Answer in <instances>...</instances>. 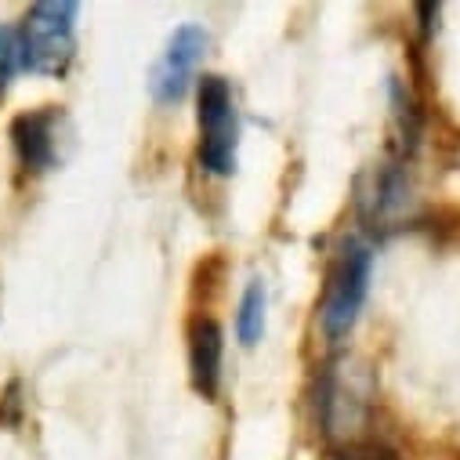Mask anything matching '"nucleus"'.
Segmentation results:
<instances>
[{
	"mask_svg": "<svg viewBox=\"0 0 460 460\" xmlns=\"http://www.w3.org/2000/svg\"><path fill=\"white\" fill-rule=\"evenodd\" d=\"M22 69V55H19V30L0 26V94L8 91L12 76Z\"/></svg>",
	"mask_w": 460,
	"mask_h": 460,
	"instance_id": "nucleus-8",
	"label": "nucleus"
},
{
	"mask_svg": "<svg viewBox=\"0 0 460 460\" xmlns=\"http://www.w3.org/2000/svg\"><path fill=\"white\" fill-rule=\"evenodd\" d=\"M370 269H374V251L363 240H349L344 251L337 254L333 269H330V283H326V297L319 308V323L323 333L330 341H341L349 333L363 312L367 290H370Z\"/></svg>",
	"mask_w": 460,
	"mask_h": 460,
	"instance_id": "nucleus-2",
	"label": "nucleus"
},
{
	"mask_svg": "<svg viewBox=\"0 0 460 460\" xmlns=\"http://www.w3.org/2000/svg\"><path fill=\"white\" fill-rule=\"evenodd\" d=\"M221 356H225V333L214 319L199 315L189 330V370L192 385L203 399H214L221 388Z\"/></svg>",
	"mask_w": 460,
	"mask_h": 460,
	"instance_id": "nucleus-6",
	"label": "nucleus"
},
{
	"mask_svg": "<svg viewBox=\"0 0 460 460\" xmlns=\"http://www.w3.org/2000/svg\"><path fill=\"white\" fill-rule=\"evenodd\" d=\"M203 51H207V30L203 26H181L171 37L167 51L160 55V62L153 69V80H149L153 98L164 102V105L181 102L192 76H196V66L203 58Z\"/></svg>",
	"mask_w": 460,
	"mask_h": 460,
	"instance_id": "nucleus-4",
	"label": "nucleus"
},
{
	"mask_svg": "<svg viewBox=\"0 0 460 460\" xmlns=\"http://www.w3.org/2000/svg\"><path fill=\"white\" fill-rule=\"evenodd\" d=\"M62 128H66V117L55 109V105H44V109H33V112H22L12 124V142H15V153L19 160L30 167V171H51L58 164V146H62Z\"/></svg>",
	"mask_w": 460,
	"mask_h": 460,
	"instance_id": "nucleus-5",
	"label": "nucleus"
},
{
	"mask_svg": "<svg viewBox=\"0 0 460 460\" xmlns=\"http://www.w3.org/2000/svg\"><path fill=\"white\" fill-rule=\"evenodd\" d=\"M265 283L254 279L247 290H243V301H240V315H236V333L243 344H258L261 333H265Z\"/></svg>",
	"mask_w": 460,
	"mask_h": 460,
	"instance_id": "nucleus-7",
	"label": "nucleus"
},
{
	"mask_svg": "<svg viewBox=\"0 0 460 460\" xmlns=\"http://www.w3.org/2000/svg\"><path fill=\"white\" fill-rule=\"evenodd\" d=\"M236 146H240V117L233 87L225 76L199 80V164L203 171L225 178L236 171Z\"/></svg>",
	"mask_w": 460,
	"mask_h": 460,
	"instance_id": "nucleus-3",
	"label": "nucleus"
},
{
	"mask_svg": "<svg viewBox=\"0 0 460 460\" xmlns=\"http://www.w3.org/2000/svg\"><path fill=\"white\" fill-rule=\"evenodd\" d=\"M76 48V4L73 0H44L33 4L19 30L22 69L58 76L73 62Z\"/></svg>",
	"mask_w": 460,
	"mask_h": 460,
	"instance_id": "nucleus-1",
	"label": "nucleus"
}]
</instances>
